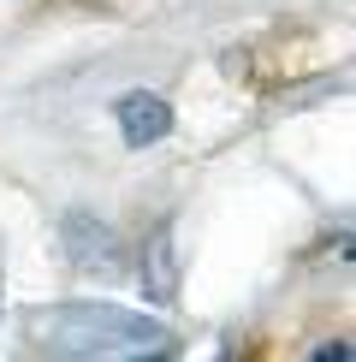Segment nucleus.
<instances>
[{"label":"nucleus","mask_w":356,"mask_h":362,"mask_svg":"<svg viewBox=\"0 0 356 362\" xmlns=\"http://www.w3.org/2000/svg\"><path fill=\"white\" fill-rule=\"evenodd\" d=\"M59 321H71V327H83L78 339H54V351L59 356H95V351H107V344H143L155 327L137 321V315H125V309H59Z\"/></svg>","instance_id":"nucleus-1"},{"label":"nucleus","mask_w":356,"mask_h":362,"mask_svg":"<svg viewBox=\"0 0 356 362\" xmlns=\"http://www.w3.org/2000/svg\"><path fill=\"white\" fill-rule=\"evenodd\" d=\"M113 119H119V131H125L131 148H148V143H160L172 131V107L155 95V89H131V95H119Z\"/></svg>","instance_id":"nucleus-2"},{"label":"nucleus","mask_w":356,"mask_h":362,"mask_svg":"<svg viewBox=\"0 0 356 362\" xmlns=\"http://www.w3.org/2000/svg\"><path fill=\"white\" fill-rule=\"evenodd\" d=\"M66 255L83 267V274H119V244H113L107 220L66 214Z\"/></svg>","instance_id":"nucleus-3"},{"label":"nucleus","mask_w":356,"mask_h":362,"mask_svg":"<svg viewBox=\"0 0 356 362\" xmlns=\"http://www.w3.org/2000/svg\"><path fill=\"white\" fill-rule=\"evenodd\" d=\"M309 362H350V339H326V344H321V351L309 356Z\"/></svg>","instance_id":"nucleus-4"},{"label":"nucleus","mask_w":356,"mask_h":362,"mask_svg":"<svg viewBox=\"0 0 356 362\" xmlns=\"http://www.w3.org/2000/svg\"><path fill=\"white\" fill-rule=\"evenodd\" d=\"M148 362H167V356H148Z\"/></svg>","instance_id":"nucleus-5"}]
</instances>
